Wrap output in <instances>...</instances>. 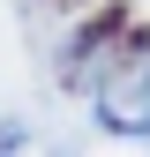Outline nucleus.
I'll list each match as a JSON object with an SVG mask.
<instances>
[{
  "label": "nucleus",
  "instance_id": "obj_1",
  "mask_svg": "<svg viewBox=\"0 0 150 157\" xmlns=\"http://www.w3.org/2000/svg\"><path fill=\"white\" fill-rule=\"evenodd\" d=\"M105 127H128V135H150V67L135 75V97H105Z\"/></svg>",
  "mask_w": 150,
  "mask_h": 157
}]
</instances>
